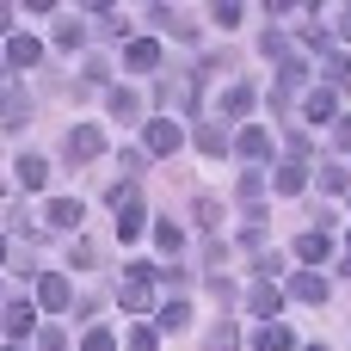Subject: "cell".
Returning a JSON list of instances; mask_svg holds the SVG:
<instances>
[{"label": "cell", "instance_id": "obj_24", "mask_svg": "<svg viewBox=\"0 0 351 351\" xmlns=\"http://www.w3.org/2000/svg\"><path fill=\"white\" fill-rule=\"evenodd\" d=\"M160 327H167V333H185V327H191V308H185V302H167V308H160Z\"/></svg>", "mask_w": 351, "mask_h": 351}, {"label": "cell", "instance_id": "obj_15", "mask_svg": "<svg viewBox=\"0 0 351 351\" xmlns=\"http://www.w3.org/2000/svg\"><path fill=\"white\" fill-rule=\"evenodd\" d=\"M37 327V315H31V302H6V339H25Z\"/></svg>", "mask_w": 351, "mask_h": 351}, {"label": "cell", "instance_id": "obj_39", "mask_svg": "<svg viewBox=\"0 0 351 351\" xmlns=\"http://www.w3.org/2000/svg\"><path fill=\"white\" fill-rule=\"evenodd\" d=\"M6 351H19V346H6Z\"/></svg>", "mask_w": 351, "mask_h": 351}, {"label": "cell", "instance_id": "obj_32", "mask_svg": "<svg viewBox=\"0 0 351 351\" xmlns=\"http://www.w3.org/2000/svg\"><path fill=\"white\" fill-rule=\"evenodd\" d=\"M80 351H117V339H111V333H105V327H93V333H86V339H80Z\"/></svg>", "mask_w": 351, "mask_h": 351}, {"label": "cell", "instance_id": "obj_25", "mask_svg": "<svg viewBox=\"0 0 351 351\" xmlns=\"http://www.w3.org/2000/svg\"><path fill=\"white\" fill-rule=\"evenodd\" d=\"M315 185H321L327 197H339V191L351 185V173H346V167H321V179H315Z\"/></svg>", "mask_w": 351, "mask_h": 351}, {"label": "cell", "instance_id": "obj_11", "mask_svg": "<svg viewBox=\"0 0 351 351\" xmlns=\"http://www.w3.org/2000/svg\"><path fill=\"white\" fill-rule=\"evenodd\" d=\"M19 185H25V191H43V185H49V160H43V154H19Z\"/></svg>", "mask_w": 351, "mask_h": 351}, {"label": "cell", "instance_id": "obj_12", "mask_svg": "<svg viewBox=\"0 0 351 351\" xmlns=\"http://www.w3.org/2000/svg\"><path fill=\"white\" fill-rule=\"evenodd\" d=\"M247 308H253L259 321H278V308H284V296H278L271 284H253V290H247Z\"/></svg>", "mask_w": 351, "mask_h": 351}, {"label": "cell", "instance_id": "obj_6", "mask_svg": "<svg viewBox=\"0 0 351 351\" xmlns=\"http://www.w3.org/2000/svg\"><path fill=\"white\" fill-rule=\"evenodd\" d=\"M123 68H130V74H154V68H160V43H154V37H136V43L123 49Z\"/></svg>", "mask_w": 351, "mask_h": 351}, {"label": "cell", "instance_id": "obj_5", "mask_svg": "<svg viewBox=\"0 0 351 351\" xmlns=\"http://www.w3.org/2000/svg\"><path fill=\"white\" fill-rule=\"evenodd\" d=\"M327 253H333L327 228H308V234H296V265H302V271H315V265H321Z\"/></svg>", "mask_w": 351, "mask_h": 351}, {"label": "cell", "instance_id": "obj_7", "mask_svg": "<svg viewBox=\"0 0 351 351\" xmlns=\"http://www.w3.org/2000/svg\"><path fill=\"white\" fill-rule=\"evenodd\" d=\"M302 111H308V123H339V93L333 86H315L302 99Z\"/></svg>", "mask_w": 351, "mask_h": 351}, {"label": "cell", "instance_id": "obj_8", "mask_svg": "<svg viewBox=\"0 0 351 351\" xmlns=\"http://www.w3.org/2000/svg\"><path fill=\"white\" fill-rule=\"evenodd\" d=\"M142 142H148V148H154V154H173V148H179V142H185V130H179V123H173V117H154V123H148V130H142Z\"/></svg>", "mask_w": 351, "mask_h": 351}, {"label": "cell", "instance_id": "obj_30", "mask_svg": "<svg viewBox=\"0 0 351 351\" xmlns=\"http://www.w3.org/2000/svg\"><path fill=\"white\" fill-rule=\"evenodd\" d=\"M31 117V99L25 93H6V123H25Z\"/></svg>", "mask_w": 351, "mask_h": 351}, {"label": "cell", "instance_id": "obj_16", "mask_svg": "<svg viewBox=\"0 0 351 351\" xmlns=\"http://www.w3.org/2000/svg\"><path fill=\"white\" fill-rule=\"evenodd\" d=\"M296 86H302V62H284V68H278V105H284V111H290Z\"/></svg>", "mask_w": 351, "mask_h": 351}, {"label": "cell", "instance_id": "obj_20", "mask_svg": "<svg viewBox=\"0 0 351 351\" xmlns=\"http://www.w3.org/2000/svg\"><path fill=\"white\" fill-rule=\"evenodd\" d=\"M136 111H142V99H136L130 86H117V93H111V117H117V123H130Z\"/></svg>", "mask_w": 351, "mask_h": 351}, {"label": "cell", "instance_id": "obj_13", "mask_svg": "<svg viewBox=\"0 0 351 351\" xmlns=\"http://www.w3.org/2000/svg\"><path fill=\"white\" fill-rule=\"evenodd\" d=\"M271 185H278V197H296V191H302V185H308V167H302V160H284V167H278V179H271Z\"/></svg>", "mask_w": 351, "mask_h": 351}, {"label": "cell", "instance_id": "obj_22", "mask_svg": "<svg viewBox=\"0 0 351 351\" xmlns=\"http://www.w3.org/2000/svg\"><path fill=\"white\" fill-rule=\"evenodd\" d=\"M80 37H86V25H80V19H56V49H74Z\"/></svg>", "mask_w": 351, "mask_h": 351}, {"label": "cell", "instance_id": "obj_14", "mask_svg": "<svg viewBox=\"0 0 351 351\" xmlns=\"http://www.w3.org/2000/svg\"><path fill=\"white\" fill-rule=\"evenodd\" d=\"M247 111H253V86H247V80H234V86L222 93V117H247Z\"/></svg>", "mask_w": 351, "mask_h": 351}, {"label": "cell", "instance_id": "obj_35", "mask_svg": "<svg viewBox=\"0 0 351 351\" xmlns=\"http://www.w3.org/2000/svg\"><path fill=\"white\" fill-rule=\"evenodd\" d=\"M333 142H339V148H351V117H339V123H333Z\"/></svg>", "mask_w": 351, "mask_h": 351}, {"label": "cell", "instance_id": "obj_2", "mask_svg": "<svg viewBox=\"0 0 351 351\" xmlns=\"http://www.w3.org/2000/svg\"><path fill=\"white\" fill-rule=\"evenodd\" d=\"M93 154H105V130H99V123H74V130H68V160L86 167Z\"/></svg>", "mask_w": 351, "mask_h": 351}, {"label": "cell", "instance_id": "obj_27", "mask_svg": "<svg viewBox=\"0 0 351 351\" xmlns=\"http://www.w3.org/2000/svg\"><path fill=\"white\" fill-rule=\"evenodd\" d=\"M210 19H216L222 31H234V25L247 19V12H241V0H216V12H210Z\"/></svg>", "mask_w": 351, "mask_h": 351}, {"label": "cell", "instance_id": "obj_36", "mask_svg": "<svg viewBox=\"0 0 351 351\" xmlns=\"http://www.w3.org/2000/svg\"><path fill=\"white\" fill-rule=\"evenodd\" d=\"M339 37H346V43H351V6H346V12H339Z\"/></svg>", "mask_w": 351, "mask_h": 351}, {"label": "cell", "instance_id": "obj_17", "mask_svg": "<svg viewBox=\"0 0 351 351\" xmlns=\"http://www.w3.org/2000/svg\"><path fill=\"white\" fill-rule=\"evenodd\" d=\"M43 216H49V228H74V222H80V197H56Z\"/></svg>", "mask_w": 351, "mask_h": 351}, {"label": "cell", "instance_id": "obj_1", "mask_svg": "<svg viewBox=\"0 0 351 351\" xmlns=\"http://www.w3.org/2000/svg\"><path fill=\"white\" fill-rule=\"evenodd\" d=\"M123 308H136V315H148L154 308V265L148 259H136L130 265V278H123V296H117Z\"/></svg>", "mask_w": 351, "mask_h": 351}, {"label": "cell", "instance_id": "obj_4", "mask_svg": "<svg viewBox=\"0 0 351 351\" xmlns=\"http://www.w3.org/2000/svg\"><path fill=\"white\" fill-rule=\"evenodd\" d=\"M234 154H241L247 167H259V160H271V130H259V123H247V130L234 136Z\"/></svg>", "mask_w": 351, "mask_h": 351}, {"label": "cell", "instance_id": "obj_9", "mask_svg": "<svg viewBox=\"0 0 351 351\" xmlns=\"http://www.w3.org/2000/svg\"><path fill=\"white\" fill-rule=\"evenodd\" d=\"M6 62H12V68H37V62H43V43L25 37V31H12V37H6Z\"/></svg>", "mask_w": 351, "mask_h": 351}, {"label": "cell", "instance_id": "obj_3", "mask_svg": "<svg viewBox=\"0 0 351 351\" xmlns=\"http://www.w3.org/2000/svg\"><path fill=\"white\" fill-rule=\"evenodd\" d=\"M37 308H49V315L74 308V290H68V278H62V271H43V278H37Z\"/></svg>", "mask_w": 351, "mask_h": 351}, {"label": "cell", "instance_id": "obj_10", "mask_svg": "<svg viewBox=\"0 0 351 351\" xmlns=\"http://www.w3.org/2000/svg\"><path fill=\"white\" fill-rule=\"evenodd\" d=\"M290 302H327V278H315V271L296 265V278H290Z\"/></svg>", "mask_w": 351, "mask_h": 351}, {"label": "cell", "instance_id": "obj_21", "mask_svg": "<svg viewBox=\"0 0 351 351\" xmlns=\"http://www.w3.org/2000/svg\"><path fill=\"white\" fill-rule=\"evenodd\" d=\"M321 68H327L333 93H339V86H351V62H346V56H333V49H327V56H321Z\"/></svg>", "mask_w": 351, "mask_h": 351}, {"label": "cell", "instance_id": "obj_26", "mask_svg": "<svg viewBox=\"0 0 351 351\" xmlns=\"http://www.w3.org/2000/svg\"><path fill=\"white\" fill-rule=\"evenodd\" d=\"M259 351H290V327L265 321V333H259Z\"/></svg>", "mask_w": 351, "mask_h": 351}, {"label": "cell", "instance_id": "obj_38", "mask_svg": "<svg viewBox=\"0 0 351 351\" xmlns=\"http://www.w3.org/2000/svg\"><path fill=\"white\" fill-rule=\"evenodd\" d=\"M302 351H327V346H302Z\"/></svg>", "mask_w": 351, "mask_h": 351}, {"label": "cell", "instance_id": "obj_18", "mask_svg": "<svg viewBox=\"0 0 351 351\" xmlns=\"http://www.w3.org/2000/svg\"><path fill=\"white\" fill-rule=\"evenodd\" d=\"M142 228H148V216H142V204H130V210H117V241H142Z\"/></svg>", "mask_w": 351, "mask_h": 351}, {"label": "cell", "instance_id": "obj_29", "mask_svg": "<svg viewBox=\"0 0 351 351\" xmlns=\"http://www.w3.org/2000/svg\"><path fill=\"white\" fill-rule=\"evenodd\" d=\"M130 351H160V333H154V327H148V321H142V327H136V333H130Z\"/></svg>", "mask_w": 351, "mask_h": 351}, {"label": "cell", "instance_id": "obj_19", "mask_svg": "<svg viewBox=\"0 0 351 351\" xmlns=\"http://www.w3.org/2000/svg\"><path fill=\"white\" fill-rule=\"evenodd\" d=\"M204 346H210V351H234V346H241V333H234V321H216V327L204 333Z\"/></svg>", "mask_w": 351, "mask_h": 351}, {"label": "cell", "instance_id": "obj_34", "mask_svg": "<svg viewBox=\"0 0 351 351\" xmlns=\"http://www.w3.org/2000/svg\"><path fill=\"white\" fill-rule=\"evenodd\" d=\"M37 351H68V339H62V327H43V333H37Z\"/></svg>", "mask_w": 351, "mask_h": 351}, {"label": "cell", "instance_id": "obj_28", "mask_svg": "<svg viewBox=\"0 0 351 351\" xmlns=\"http://www.w3.org/2000/svg\"><path fill=\"white\" fill-rule=\"evenodd\" d=\"M216 216H222L216 197H197V204H191V222H197V228H216Z\"/></svg>", "mask_w": 351, "mask_h": 351}, {"label": "cell", "instance_id": "obj_23", "mask_svg": "<svg viewBox=\"0 0 351 351\" xmlns=\"http://www.w3.org/2000/svg\"><path fill=\"white\" fill-rule=\"evenodd\" d=\"M154 241H160V247H167V253H179V247H185V228H179V222H167V216H160V222H154Z\"/></svg>", "mask_w": 351, "mask_h": 351}, {"label": "cell", "instance_id": "obj_37", "mask_svg": "<svg viewBox=\"0 0 351 351\" xmlns=\"http://www.w3.org/2000/svg\"><path fill=\"white\" fill-rule=\"evenodd\" d=\"M339 271H346V278H351V247H346V259H339Z\"/></svg>", "mask_w": 351, "mask_h": 351}, {"label": "cell", "instance_id": "obj_33", "mask_svg": "<svg viewBox=\"0 0 351 351\" xmlns=\"http://www.w3.org/2000/svg\"><path fill=\"white\" fill-rule=\"evenodd\" d=\"M68 259L86 271V265H99V247H93V241H74V253H68Z\"/></svg>", "mask_w": 351, "mask_h": 351}, {"label": "cell", "instance_id": "obj_31", "mask_svg": "<svg viewBox=\"0 0 351 351\" xmlns=\"http://www.w3.org/2000/svg\"><path fill=\"white\" fill-rule=\"evenodd\" d=\"M197 148L216 154V148H222V123H197Z\"/></svg>", "mask_w": 351, "mask_h": 351}]
</instances>
